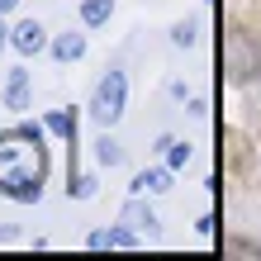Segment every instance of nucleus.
Segmentation results:
<instances>
[{
    "label": "nucleus",
    "mask_w": 261,
    "mask_h": 261,
    "mask_svg": "<svg viewBox=\"0 0 261 261\" xmlns=\"http://www.w3.org/2000/svg\"><path fill=\"white\" fill-rule=\"evenodd\" d=\"M43 176H48V162H43V128L0 133V195L19 199V204H34V199L43 195Z\"/></svg>",
    "instance_id": "nucleus-1"
},
{
    "label": "nucleus",
    "mask_w": 261,
    "mask_h": 261,
    "mask_svg": "<svg viewBox=\"0 0 261 261\" xmlns=\"http://www.w3.org/2000/svg\"><path fill=\"white\" fill-rule=\"evenodd\" d=\"M124 95H128V81L124 71H105L100 86H95V100H90V114H95V124H119V114H124Z\"/></svg>",
    "instance_id": "nucleus-2"
},
{
    "label": "nucleus",
    "mask_w": 261,
    "mask_h": 261,
    "mask_svg": "<svg viewBox=\"0 0 261 261\" xmlns=\"http://www.w3.org/2000/svg\"><path fill=\"white\" fill-rule=\"evenodd\" d=\"M10 43H14L24 57H34V53L48 48V34H43V24H38V19H19V24H14V34H10Z\"/></svg>",
    "instance_id": "nucleus-3"
},
{
    "label": "nucleus",
    "mask_w": 261,
    "mask_h": 261,
    "mask_svg": "<svg viewBox=\"0 0 261 261\" xmlns=\"http://www.w3.org/2000/svg\"><path fill=\"white\" fill-rule=\"evenodd\" d=\"M5 105H10V110H29V71H24V67L10 71V81H5Z\"/></svg>",
    "instance_id": "nucleus-4"
},
{
    "label": "nucleus",
    "mask_w": 261,
    "mask_h": 261,
    "mask_svg": "<svg viewBox=\"0 0 261 261\" xmlns=\"http://www.w3.org/2000/svg\"><path fill=\"white\" fill-rule=\"evenodd\" d=\"M90 247H138V233L133 228H100V233H90Z\"/></svg>",
    "instance_id": "nucleus-5"
},
{
    "label": "nucleus",
    "mask_w": 261,
    "mask_h": 261,
    "mask_svg": "<svg viewBox=\"0 0 261 261\" xmlns=\"http://www.w3.org/2000/svg\"><path fill=\"white\" fill-rule=\"evenodd\" d=\"M81 53H86V34H62V38L53 43V57H57V62H76Z\"/></svg>",
    "instance_id": "nucleus-6"
},
{
    "label": "nucleus",
    "mask_w": 261,
    "mask_h": 261,
    "mask_svg": "<svg viewBox=\"0 0 261 261\" xmlns=\"http://www.w3.org/2000/svg\"><path fill=\"white\" fill-rule=\"evenodd\" d=\"M110 14H114V0H81V19H86V29H100Z\"/></svg>",
    "instance_id": "nucleus-7"
},
{
    "label": "nucleus",
    "mask_w": 261,
    "mask_h": 261,
    "mask_svg": "<svg viewBox=\"0 0 261 261\" xmlns=\"http://www.w3.org/2000/svg\"><path fill=\"white\" fill-rule=\"evenodd\" d=\"M166 180H171L166 171H143V176L133 180V190H166Z\"/></svg>",
    "instance_id": "nucleus-8"
},
{
    "label": "nucleus",
    "mask_w": 261,
    "mask_h": 261,
    "mask_svg": "<svg viewBox=\"0 0 261 261\" xmlns=\"http://www.w3.org/2000/svg\"><path fill=\"white\" fill-rule=\"evenodd\" d=\"M124 219H128L133 228H147V233H152V223H157V219H152V214H147L143 204H128V209H124Z\"/></svg>",
    "instance_id": "nucleus-9"
},
{
    "label": "nucleus",
    "mask_w": 261,
    "mask_h": 261,
    "mask_svg": "<svg viewBox=\"0 0 261 261\" xmlns=\"http://www.w3.org/2000/svg\"><path fill=\"white\" fill-rule=\"evenodd\" d=\"M162 147H166V157H171V166H186V162H190V147H186V143H171V138H162Z\"/></svg>",
    "instance_id": "nucleus-10"
},
{
    "label": "nucleus",
    "mask_w": 261,
    "mask_h": 261,
    "mask_svg": "<svg viewBox=\"0 0 261 261\" xmlns=\"http://www.w3.org/2000/svg\"><path fill=\"white\" fill-rule=\"evenodd\" d=\"M95 157H100L105 166H114V162H119V143H114V138H100V143H95Z\"/></svg>",
    "instance_id": "nucleus-11"
},
{
    "label": "nucleus",
    "mask_w": 261,
    "mask_h": 261,
    "mask_svg": "<svg viewBox=\"0 0 261 261\" xmlns=\"http://www.w3.org/2000/svg\"><path fill=\"white\" fill-rule=\"evenodd\" d=\"M14 5H19V0H0V14H10Z\"/></svg>",
    "instance_id": "nucleus-12"
},
{
    "label": "nucleus",
    "mask_w": 261,
    "mask_h": 261,
    "mask_svg": "<svg viewBox=\"0 0 261 261\" xmlns=\"http://www.w3.org/2000/svg\"><path fill=\"white\" fill-rule=\"evenodd\" d=\"M5 43H10V29H5V24H0V48H5Z\"/></svg>",
    "instance_id": "nucleus-13"
}]
</instances>
